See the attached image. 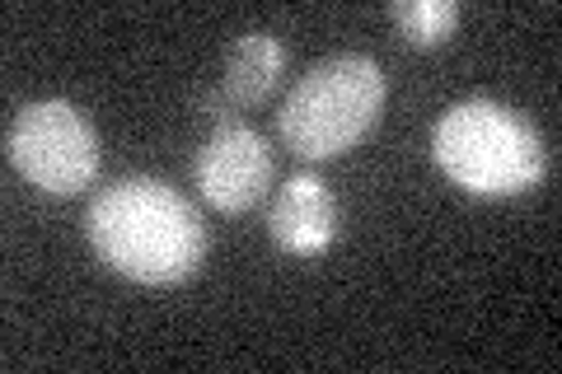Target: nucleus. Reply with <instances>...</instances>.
Returning <instances> with one entry per match:
<instances>
[{
    "label": "nucleus",
    "instance_id": "nucleus-7",
    "mask_svg": "<svg viewBox=\"0 0 562 374\" xmlns=\"http://www.w3.org/2000/svg\"><path fill=\"white\" fill-rule=\"evenodd\" d=\"M281 70H286V47L268 29L239 33L225 52V103L231 109H254L277 89Z\"/></svg>",
    "mask_w": 562,
    "mask_h": 374
},
{
    "label": "nucleus",
    "instance_id": "nucleus-1",
    "mask_svg": "<svg viewBox=\"0 0 562 374\" xmlns=\"http://www.w3.org/2000/svg\"><path fill=\"white\" fill-rule=\"evenodd\" d=\"M85 239L109 272L140 286H179L198 276L211 248L202 211L155 173H122L99 188L85 211Z\"/></svg>",
    "mask_w": 562,
    "mask_h": 374
},
{
    "label": "nucleus",
    "instance_id": "nucleus-4",
    "mask_svg": "<svg viewBox=\"0 0 562 374\" xmlns=\"http://www.w3.org/2000/svg\"><path fill=\"white\" fill-rule=\"evenodd\" d=\"M5 155L47 197H76L99 178V132L76 103L38 99L14 113L5 132Z\"/></svg>",
    "mask_w": 562,
    "mask_h": 374
},
{
    "label": "nucleus",
    "instance_id": "nucleus-5",
    "mask_svg": "<svg viewBox=\"0 0 562 374\" xmlns=\"http://www.w3.org/2000/svg\"><path fill=\"white\" fill-rule=\"evenodd\" d=\"M272 173H277L272 146L249 122H235V117H221L202 140L198 159H192V183H198L206 206L225 211V216H244L249 206L268 197Z\"/></svg>",
    "mask_w": 562,
    "mask_h": 374
},
{
    "label": "nucleus",
    "instance_id": "nucleus-3",
    "mask_svg": "<svg viewBox=\"0 0 562 374\" xmlns=\"http://www.w3.org/2000/svg\"><path fill=\"white\" fill-rule=\"evenodd\" d=\"M384 70L366 52H342L328 57L314 70H305L301 84L286 94L277 113L281 146L295 159H338L347 150H357L366 136L375 132V122L384 113Z\"/></svg>",
    "mask_w": 562,
    "mask_h": 374
},
{
    "label": "nucleus",
    "instance_id": "nucleus-8",
    "mask_svg": "<svg viewBox=\"0 0 562 374\" xmlns=\"http://www.w3.org/2000/svg\"><path fill=\"white\" fill-rule=\"evenodd\" d=\"M390 20L413 47H441L460 24V5L454 0H394Z\"/></svg>",
    "mask_w": 562,
    "mask_h": 374
},
{
    "label": "nucleus",
    "instance_id": "nucleus-2",
    "mask_svg": "<svg viewBox=\"0 0 562 374\" xmlns=\"http://www.w3.org/2000/svg\"><path fill=\"white\" fill-rule=\"evenodd\" d=\"M431 155L473 197H520L549 173V146L530 117L497 99H460L431 132Z\"/></svg>",
    "mask_w": 562,
    "mask_h": 374
},
{
    "label": "nucleus",
    "instance_id": "nucleus-6",
    "mask_svg": "<svg viewBox=\"0 0 562 374\" xmlns=\"http://www.w3.org/2000/svg\"><path fill=\"white\" fill-rule=\"evenodd\" d=\"M268 235L281 253L291 258H319L338 239V202L319 173H295L281 183L277 202L268 211Z\"/></svg>",
    "mask_w": 562,
    "mask_h": 374
}]
</instances>
